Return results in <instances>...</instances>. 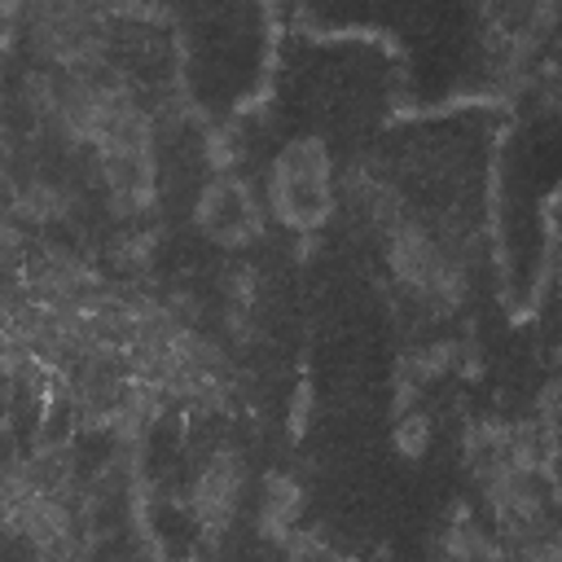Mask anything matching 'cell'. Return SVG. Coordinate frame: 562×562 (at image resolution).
I'll list each match as a JSON object with an SVG mask.
<instances>
[{
  "label": "cell",
  "instance_id": "1",
  "mask_svg": "<svg viewBox=\"0 0 562 562\" xmlns=\"http://www.w3.org/2000/svg\"><path fill=\"white\" fill-rule=\"evenodd\" d=\"M378 241H382V255H386V268H391L395 285L417 307L448 312V307L461 303V294H465V259H461L457 241L443 228H435L417 211H404Z\"/></svg>",
  "mask_w": 562,
  "mask_h": 562
},
{
  "label": "cell",
  "instance_id": "2",
  "mask_svg": "<svg viewBox=\"0 0 562 562\" xmlns=\"http://www.w3.org/2000/svg\"><path fill=\"white\" fill-rule=\"evenodd\" d=\"M268 202L290 228H321L334 211V162L325 140L299 136L272 158Z\"/></svg>",
  "mask_w": 562,
  "mask_h": 562
},
{
  "label": "cell",
  "instance_id": "3",
  "mask_svg": "<svg viewBox=\"0 0 562 562\" xmlns=\"http://www.w3.org/2000/svg\"><path fill=\"white\" fill-rule=\"evenodd\" d=\"M193 220H198L202 237H211L215 246H228V250L250 246L263 233V211H259L255 189L241 176H228V171H220L202 184Z\"/></svg>",
  "mask_w": 562,
  "mask_h": 562
},
{
  "label": "cell",
  "instance_id": "4",
  "mask_svg": "<svg viewBox=\"0 0 562 562\" xmlns=\"http://www.w3.org/2000/svg\"><path fill=\"white\" fill-rule=\"evenodd\" d=\"M241 483H246V470L228 443H215L198 461L193 483H189V514L206 536H220L233 522V514L241 505Z\"/></svg>",
  "mask_w": 562,
  "mask_h": 562
},
{
  "label": "cell",
  "instance_id": "5",
  "mask_svg": "<svg viewBox=\"0 0 562 562\" xmlns=\"http://www.w3.org/2000/svg\"><path fill=\"white\" fill-rule=\"evenodd\" d=\"M443 549H448L452 562H501L496 536L479 518H470L465 509H457L452 522L443 527Z\"/></svg>",
  "mask_w": 562,
  "mask_h": 562
},
{
  "label": "cell",
  "instance_id": "6",
  "mask_svg": "<svg viewBox=\"0 0 562 562\" xmlns=\"http://www.w3.org/2000/svg\"><path fill=\"white\" fill-rule=\"evenodd\" d=\"M294 514H299V487H294L290 479L272 474V479L263 483V496H259V518H263V527H268V531H285V527L294 522Z\"/></svg>",
  "mask_w": 562,
  "mask_h": 562
}]
</instances>
